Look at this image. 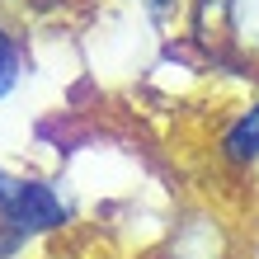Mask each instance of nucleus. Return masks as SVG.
<instances>
[{
    "label": "nucleus",
    "mask_w": 259,
    "mask_h": 259,
    "mask_svg": "<svg viewBox=\"0 0 259 259\" xmlns=\"http://www.w3.org/2000/svg\"><path fill=\"white\" fill-rule=\"evenodd\" d=\"M217 156L231 165V170H250V165H259V99L245 104V109L226 123L222 142H217Z\"/></svg>",
    "instance_id": "nucleus-1"
},
{
    "label": "nucleus",
    "mask_w": 259,
    "mask_h": 259,
    "mask_svg": "<svg viewBox=\"0 0 259 259\" xmlns=\"http://www.w3.org/2000/svg\"><path fill=\"white\" fill-rule=\"evenodd\" d=\"M226 42H236L240 52H259V0H231V14H226Z\"/></svg>",
    "instance_id": "nucleus-2"
},
{
    "label": "nucleus",
    "mask_w": 259,
    "mask_h": 259,
    "mask_svg": "<svg viewBox=\"0 0 259 259\" xmlns=\"http://www.w3.org/2000/svg\"><path fill=\"white\" fill-rule=\"evenodd\" d=\"M19 80H24V42H19V33H10V28L0 24V99Z\"/></svg>",
    "instance_id": "nucleus-3"
}]
</instances>
